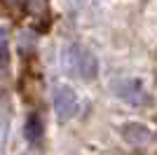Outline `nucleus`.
Wrapping results in <instances>:
<instances>
[{"instance_id":"39448f33","label":"nucleus","mask_w":157,"mask_h":155,"mask_svg":"<svg viewBox=\"0 0 157 155\" xmlns=\"http://www.w3.org/2000/svg\"><path fill=\"white\" fill-rule=\"evenodd\" d=\"M42 134H45V125H42V117L38 113H31L26 120V139L31 146H38L42 141Z\"/></svg>"},{"instance_id":"7ed1b4c3","label":"nucleus","mask_w":157,"mask_h":155,"mask_svg":"<svg viewBox=\"0 0 157 155\" xmlns=\"http://www.w3.org/2000/svg\"><path fill=\"white\" fill-rule=\"evenodd\" d=\"M120 132H122V136H124L131 146H138V148H141V146H148V143L152 141V132L148 127H143V125H138V122L122 125Z\"/></svg>"},{"instance_id":"f257e3e1","label":"nucleus","mask_w":157,"mask_h":155,"mask_svg":"<svg viewBox=\"0 0 157 155\" xmlns=\"http://www.w3.org/2000/svg\"><path fill=\"white\" fill-rule=\"evenodd\" d=\"M113 92L120 101L129 103V106H141L148 101V92H145L143 82L136 78H120L113 82Z\"/></svg>"},{"instance_id":"f03ea898","label":"nucleus","mask_w":157,"mask_h":155,"mask_svg":"<svg viewBox=\"0 0 157 155\" xmlns=\"http://www.w3.org/2000/svg\"><path fill=\"white\" fill-rule=\"evenodd\" d=\"M54 113L59 120H71L78 113V94L73 87L61 85L54 89Z\"/></svg>"},{"instance_id":"6e6552de","label":"nucleus","mask_w":157,"mask_h":155,"mask_svg":"<svg viewBox=\"0 0 157 155\" xmlns=\"http://www.w3.org/2000/svg\"><path fill=\"white\" fill-rule=\"evenodd\" d=\"M7 57H10V38L5 28H0V68L7 64Z\"/></svg>"},{"instance_id":"20e7f679","label":"nucleus","mask_w":157,"mask_h":155,"mask_svg":"<svg viewBox=\"0 0 157 155\" xmlns=\"http://www.w3.org/2000/svg\"><path fill=\"white\" fill-rule=\"evenodd\" d=\"M78 73L87 80H94L98 75V61L89 50H78Z\"/></svg>"},{"instance_id":"1a4fd4ad","label":"nucleus","mask_w":157,"mask_h":155,"mask_svg":"<svg viewBox=\"0 0 157 155\" xmlns=\"http://www.w3.org/2000/svg\"><path fill=\"white\" fill-rule=\"evenodd\" d=\"M7 2H19V0H7Z\"/></svg>"},{"instance_id":"0eeeda50","label":"nucleus","mask_w":157,"mask_h":155,"mask_svg":"<svg viewBox=\"0 0 157 155\" xmlns=\"http://www.w3.org/2000/svg\"><path fill=\"white\" fill-rule=\"evenodd\" d=\"M7 125H10V108H7V103H0V153L7 141Z\"/></svg>"},{"instance_id":"423d86ee","label":"nucleus","mask_w":157,"mask_h":155,"mask_svg":"<svg viewBox=\"0 0 157 155\" xmlns=\"http://www.w3.org/2000/svg\"><path fill=\"white\" fill-rule=\"evenodd\" d=\"M78 50L80 47H75V45L63 50V68L68 73H78Z\"/></svg>"}]
</instances>
